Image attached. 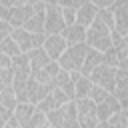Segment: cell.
Returning <instances> with one entry per match:
<instances>
[{
    "label": "cell",
    "mask_w": 128,
    "mask_h": 128,
    "mask_svg": "<svg viewBox=\"0 0 128 128\" xmlns=\"http://www.w3.org/2000/svg\"><path fill=\"white\" fill-rule=\"evenodd\" d=\"M110 32H112V30H108V28L96 18V20L90 24V28H86V46L92 48V50H96V52H100V54L108 52V50L112 48Z\"/></svg>",
    "instance_id": "cell-1"
},
{
    "label": "cell",
    "mask_w": 128,
    "mask_h": 128,
    "mask_svg": "<svg viewBox=\"0 0 128 128\" xmlns=\"http://www.w3.org/2000/svg\"><path fill=\"white\" fill-rule=\"evenodd\" d=\"M48 126H56V128H80L78 124V112H76V102H66L62 108L52 110L46 114Z\"/></svg>",
    "instance_id": "cell-2"
},
{
    "label": "cell",
    "mask_w": 128,
    "mask_h": 128,
    "mask_svg": "<svg viewBox=\"0 0 128 128\" xmlns=\"http://www.w3.org/2000/svg\"><path fill=\"white\" fill-rule=\"evenodd\" d=\"M86 52H88V46H86V44H78V46L66 48V52H64V54L60 56V60H58L60 70L80 72V68H82V64H84V58H86Z\"/></svg>",
    "instance_id": "cell-3"
},
{
    "label": "cell",
    "mask_w": 128,
    "mask_h": 128,
    "mask_svg": "<svg viewBox=\"0 0 128 128\" xmlns=\"http://www.w3.org/2000/svg\"><path fill=\"white\" fill-rule=\"evenodd\" d=\"M66 28L64 18H62V6L58 2H46L44 10V36L60 34Z\"/></svg>",
    "instance_id": "cell-4"
},
{
    "label": "cell",
    "mask_w": 128,
    "mask_h": 128,
    "mask_svg": "<svg viewBox=\"0 0 128 128\" xmlns=\"http://www.w3.org/2000/svg\"><path fill=\"white\" fill-rule=\"evenodd\" d=\"M88 80L94 84V86H100L104 88L108 94H112L114 90V82H116V68H110L106 64H100L92 70V74L88 76Z\"/></svg>",
    "instance_id": "cell-5"
},
{
    "label": "cell",
    "mask_w": 128,
    "mask_h": 128,
    "mask_svg": "<svg viewBox=\"0 0 128 128\" xmlns=\"http://www.w3.org/2000/svg\"><path fill=\"white\" fill-rule=\"evenodd\" d=\"M74 102H76V112H78V124H80V128H94L98 124L96 104L90 98H82V100H74Z\"/></svg>",
    "instance_id": "cell-6"
},
{
    "label": "cell",
    "mask_w": 128,
    "mask_h": 128,
    "mask_svg": "<svg viewBox=\"0 0 128 128\" xmlns=\"http://www.w3.org/2000/svg\"><path fill=\"white\" fill-rule=\"evenodd\" d=\"M112 14H114V30L120 36H128V0H116L112 2Z\"/></svg>",
    "instance_id": "cell-7"
},
{
    "label": "cell",
    "mask_w": 128,
    "mask_h": 128,
    "mask_svg": "<svg viewBox=\"0 0 128 128\" xmlns=\"http://www.w3.org/2000/svg\"><path fill=\"white\" fill-rule=\"evenodd\" d=\"M66 102H72V100H70V98H68V96H66V94L60 90V88H56V86H54V88L48 92V96H46V98H44V100H42V102H40L36 108H38L40 112L48 114V112H52V110L62 108Z\"/></svg>",
    "instance_id": "cell-8"
},
{
    "label": "cell",
    "mask_w": 128,
    "mask_h": 128,
    "mask_svg": "<svg viewBox=\"0 0 128 128\" xmlns=\"http://www.w3.org/2000/svg\"><path fill=\"white\" fill-rule=\"evenodd\" d=\"M112 96L118 100L122 110H128V72L116 70V82H114Z\"/></svg>",
    "instance_id": "cell-9"
},
{
    "label": "cell",
    "mask_w": 128,
    "mask_h": 128,
    "mask_svg": "<svg viewBox=\"0 0 128 128\" xmlns=\"http://www.w3.org/2000/svg\"><path fill=\"white\" fill-rule=\"evenodd\" d=\"M66 42H64V38L60 36V34H52V36H46V40H44V46H42V50L48 54V58L52 60V62H58L60 60V56L66 52Z\"/></svg>",
    "instance_id": "cell-10"
},
{
    "label": "cell",
    "mask_w": 128,
    "mask_h": 128,
    "mask_svg": "<svg viewBox=\"0 0 128 128\" xmlns=\"http://www.w3.org/2000/svg\"><path fill=\"white\" fill-rule=\"evenodd\" d=\"M32 14H34L32 2H22V4H18L16 8L10 10V20H8V24H10L12 28H22Z\"/></svg>",
    "instance_id": "cell-11"
},
{
    "label": "cell",
    "mask_w": 128,
    "mask_h": 128,
    "mask_svg": "<svg viewBox=\"0 0 128 128\" xmlns=\"http://www.w3.org/2000/svg\"><path fill=\"white\" fill-rule=\"evenodd\" d=\"M50 90H52V86H44V84L36 82L34 78H30V80H28V84H26V100H28L30 104L38 106V104L48 96V92H50Z\"/></svg>",
    "instance_id": "cell-12"
},
{
    "label": "cell",
    "mask_w": 128,
    "mask_h": 128,
    "mask_svg": "<svg viewBox=\"0 0 128 128\" xmlns=\"http://www.w3.org/2000/svg\"><path fill=\"white\" fill-rule=\"evenodd\" d=\"M98 8L94 6V2H82L76 10V24L82 28H90V24L96 20Z\"/></svg>",
    "instance_id": "cell-13"
},
{
    "label": "cell",
    "mask_w": 128,
    "mask_h": 128,
    "mask_svg": "<svg viewBox=\"0 0 128 128\" xmlns=\"http://www.w3.org/2000/svg\"><path fill=\"white\" fill-rule=\"evenodd\" d=\"M60 36L64 38L66 46H78V44H86V28L78 26V24H72V26H66Z\"/></svg>",
    "instance_id": "cell-14"
},
{
    "label": "cell",
    "mask_w": 128,
    "mask_h": 128,
    "mask_svg": "<svg viewBox=\"0 0 128 128\" xmlns=\"http://www.w3.org/2000/svg\"><path fill=\"white\" fill-rule=\"evenodd\" d=\"M122 108H120V104H118V100L110 94L104 102H100V104H96V116H98V122H108L116 112H120Z\"/></svg>",
    "instance_id": "cell-15"
},
{
    "label": "cell",
    "mask_w": 128,
    "mask_h": 128,
    "mask_svg": "<svg viewBox=\"0 0 128 128\" xmlns=\"http://www.w3.org/2000/svg\"><path fill=\"white\" fill-rule=\"evenodd\" d=\"M58 72H60L58 62H50V64H46L42 70L30 74V78H34L36 82H40V84H44V86H52V88H54V80H56V74H58Z\"/></svg>",
    "instance_id": "cell-16"
},
{
    "label": "cell",
    "mask_w": 128,
    "mask_h": 128,
    "mask_svg": "<svg viewBox=\"0 0 128 128\" xmlns=\"http://www.w3.org/2000/svg\"><path fill=\"white\" fill-rule=\"evenodd\" d=\"M14 78H24L28 80L32 70H30V62H28V54H18L16 58H12V66H10Z\"/></svg>",
    "instance_id": "cell-17"
},
{
    "label": "cell",
    "mask_w": 128,
    "mask_h": 128,
    "mask_svg": "<svg viewBox=\"0 0 128 128\" xmlns=\"http://www.w3.org/2000/svg\"><path fill=\"white\" fill-rule=\"evenodd\" d=\"M72 80H74V100H82V98H88L90 94V88H92V82L82 76L80 72H70Z\"/></svg>",
    "instance_id": "cell-18"
},
{
    "label": "cell",
    "mask_w": 128,
    "mask_h": 128,
    "mask_svg": "<svg viewBox=\"0 0 128 128\" xmlns=\"http://www.w3.org/2000/svg\"><path fill=\"white\" fill-rule=\"evenodd\" d=\"M100 64H104V54H100V52L88 48L86 58H84V64H82V68H80V74L88 78V76L92 74V70H94L96 66H100Z\"/></svg>",
    "instance_id": "cell-19"
},
{
    "label": "cell",
    "mask_w": 128,
    "mask_h": 128,
    "mask_svg": "<svg viewBox=\"0 0 128 128\" xmlns=\"http://www.w3.org/2000/svg\"><path fill=\"white\" fill-rule=\"evenodd\" d=\"M10 38L16 42V46L20 48V52H22V54H28V52L32 50V34H30V32H26L24 28H12Z\"/></svg>",
    "instance_id": "cell-20"
},
{
    "label": "cell",
    "mask_w": 128,
    "mask_h": 128,
    "mask_svg": "<svg viewBox=\"0 0 128 128\" xmlns=\"http://www.w3.org/2000/svg\"><path fill=\"white\" fill-rule=\"evenodd\" d=\"M54 86L56 88H60L70 100H74V80H72V76H70V72H66V70H60L58 74H56V80H54Z\"/></svg>",
    "instance_id": "cell-21"
},
{
    "label": "cell",
    "mask_w": 128,
    "mask_h": 128,
    "mask_svg": "<svg viewBox=\"0 0 128 128\" xmlns=\"http://www.w3.org/2000/svg\"><path fill=\"white\" fill-rule=\"evenodd\" d=\"M28 62H30V70H32V74H34V72L42 70L46 64H50L52 60L48 58V54H46L42 48H36V50H30V52H28Z\"/></svg>",
    "instance_id": "cell-22"
},
{
    "label": "cell",
    "mask_w": 128,
    "mask_h": 128,
    "mask_svg": "<svg viewBox=\"0 0 128 128\" xmlns=\"http://www.w3.org/2000/svg\"><path fill=\"white\" fill-rule=\"evenodd\" d=\"M38 108L34 106V104H30V102H24V104H16V110H14V120L20 124V126H24L32 116H34V112H36Z\"/></svg>",
    "instance_id": "cell-23"
},
{
    "label": "cell",
    "mask_w": 128,
    "mask_h": 128,
    "mask_svg": "<svg viewBox=\"0 0 128 128\" xmlns=\"http://www.w3.org/2000/svg\"><path fill=\"white\" fill-rule=\"evenodd\" d=\"M22 28L30 34H44V12H34Z\"/></svg>",
    "instance_id": "cell-24"
},
{
    "label": "cell",
    "mask_w": 128,
    "mask_h": 128,
    "mask_svg": "<svg viewBox=\"0 0 128 128\" xmlns=\"http://www.w3.org/2000/svg\"><path fill=\"white\" fill-rule=\"evenodd\" d=\"M114 52H116V60H118V68L116 70L128 72V36L122 38V42L118 46H114Z\"/></svg>",
    "instance_id": "cell-25"
},
{
    "label": "cell",
    "mask_w": 128,
    "mask_h": 128,
    "mask_svg": "<svg viewBox=\"0 0 128 128\" xmlns=\"http://www.w3.org/2000/svg\"><path fill=\"white\" fill-rule=\"evenodd\" d=\"M82 2H70V4H60L62 6V18H64V24L66 26H72L76 24V10Z\"/></svg>",
    "instance_id": "cell-26"
},
{
    "label": "cell",
    "mask_w": 128,
    "mask_h": 128,
    "mask_svg": "<svg viewBox=\"0 0 128 128\" xmlns=\"http://www.w3.org/2000/svg\"><path fill=\"white\" fill-rule=\"evenodd\" d=\"M0 52H2L4 56H8V58H16L18 54H22V52H20V48L16 46V42H14L10 36L0 44Z\"/></svg>",
    "instance_id": "cell-27"
},
{
    "label": "cell",
    "mask_w": 128,
    "mask_h": 128,
    "mask_svg": "<svg viewBox=\"0 0 128 128\" xmlns=\"http://www.w3.org/2000/svg\"><path fill=\"white\" fill-rule=\"evenodd\" d=\"M112 8V6H110ZM110 8H102V10H98V14H96V18L108 28V30H114V14H112V10Z\"/></svg>",
    "instance_id": "cell-28"
},
{
    "label": "cell",
    "mask_w": 128,
    "mask_h": 128,
    "mask_svg": "<svg viewBox=\"0 0 128 128\" xmlns=\"http://www.w3.org/2000/svg\"><path fill=\"white\" fill-rule=\"evenodd\" d=\"M108 96H110V94H108L104 88H100V86H94V84H92V88H90V94H88V98H90L94 104H100V102H104Z\"/></svg>",
    "instance_id": "cell-29"
},
{
    "label": "cell",
    "mask_w": 128,
    "mask_h": 128,
    "mask_svg": "<svg viewBox=\"0 0 128 128\" xmlns=\"http://www.w3.org/2000/svg\"><path fill=\"white\" fill-rule=\"evenodd\" d=\"M108 126L110 128H128V120H126V112L124 110H120V112H116L110 120H108Z\"/></svg>",
    "instance_id": "cell-30"
},
{
    "label": "cell",
    "mask_w": 128,
    "mask_h": 128,
    "mask_svg": "<svg viewBox=\"0 0 128 128\" xmlns=\"http://www.w3.org/2000/svg\"><path fill=\"white\" fill-rule=\"evenodd\" d=\"M12 80H14V74H12V70H10V68L0 70V94H2L4 90L12 88Z\"/></svg>",
    "instance_id": "cell-31"
},
{
    "label": "cell",
    "mask_w": 128,
    "mask_h": 128,
    "mask_svg": "<svg viewBox=\"0 0 128 128\" xmlns=\"http://www.w3.org/2000/svg\"><path fill=\"white\" fill-rule=\"evenodd\" d=\"M10 34H12V26H10L8 22H2V20H0V44H2Z\"/></svg>",
    "instance_id": "cell-32"
},
{
    "label": "cell",
    "mask_w": 128,
    "mask_h": 128,
    "mask_svg": "<svg viewBox=\"0 0 128 128\" xmlns=\"http://www.w3.org/2000/svg\"><path fill=\"white\" fill-rule=\"evenodd\" d=\"M0 20H2V22H8V20H10V8L4 6L2 2H0Z\"/></svg>",
    "instance_id": "cell-33"
},
{
    "label": "cell",
    "mask_w": 128,
    "mask_h": 128,
    "mask_svg": "<svg viewBox=\"0 0 128 128\" xmlns=\"http://www.w3.org/2000/svg\"><path fill=\"white\" fill-rule=\"evenodd\" d=\"M12 66V58H8V56H4L2 52H0V70H6V68H10Z\"/></svg>",
    "instance_id": "cell-34"
},
{
    "label": "cell",
    "mask_w": 128,
    "mask_h": 128,
    "mask_svg": "<svg viewBox=\"0 0 128 128\" xmlns=\"http://www.w3.org/2000/svg\"><path fill=\"white\" fill-rule=\"evenodd\" d=\"M4 128H22V126H20V124H18V122L14 120V116H12V118H10V120H8L6 124H4Z\"/></svg>",
    "instance_id": "cell-35"
},
{
    "label": "cell",
    "mask_w": 128,
    "mask_h": 128,
    "mask_svg": "<svg viewBox=\"0 0 128 128\" xmlns=\"http://www.w3.org/2000/svg\"><path fill=\"white\" fill-rule=\"evenodd\" d=\"M4 124H6V122H4L2 118H0V128H4Z\"/></svg>",
    "instance_id": "cell-36"
},
{
    "label": "cell",
    "mask_w": 128,
    "mask_h": 128,
    "mask_svg": "<svg viewBox=\"0 0 128 128\" xmlns=\"http://www.w3.org/2000/svg\"><path fill=\"white\" fill-rule=\"evenodd\" d=\"M50 128H56V126H50Z\"/></svg>",
    "instance_id": "cell-37"
}]
</instances>
